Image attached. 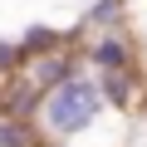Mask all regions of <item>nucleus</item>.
<instances>
[{
    "instance_id": "1",
    "label": "nucleus",
    "mask_w": 147,
    "mask_h": 147,
    "mask_svg": "<svg viewBox=\"0 0 147 147\" xmlns=\"http://www.w3.org/2000/svg\"><path fill=\"white\" fill-rule=\"evenodd\" d=\"M103 113H108L103 84L93 79L88 69H79L69 84H59V88H49V93L39 98V108H34V127H39L44 142H64V147H74L79 137H88V132L98 127Z\"/></svg>"
},
{
    "instance_id": "2",
    "label": "nucleus",
    "mask_w": 147,
    "mask_h": 147,
    "mask_svg": "<svg viewBox=\"0 0 147 147\" xmlns=\"http://www.w3.org/2000/svg\"><path fill=\"white\" fill-rule=\"evenodd\" d=\"M84 69L98 74V79H113V74H137V44L127 30H108V34H88V44L79 49Z\"/></svg>"
},
{
    "instance_id": "3",
    "label": "nucleus",
    "mask_w": 147,
    "mask_h": 147,
    "mask_svg": "<svg viewBox=\"0 0 147 147\" xmlns=\"http://www.w3.org/2000/svg\"><path fill=\"white\" fill-rule=\"evenodd\" d=\"M0 147H44V137L30 118H0Z\"/></svg>"
},
{
    "instance_id": "4",
    "label": "nucleus",
    "mask_w": 147,
    "mask_h": 147,
    "mask_svg": "<svg viewBox=\"0 0 147 147\" xmlns=\"http://www.w3.org/2000/svg\"><path fill=\"white\" fill-rule=\"evenodd\" d=\"M44 147H64V142H44Z\"/></svg>"
}]
</instances>
